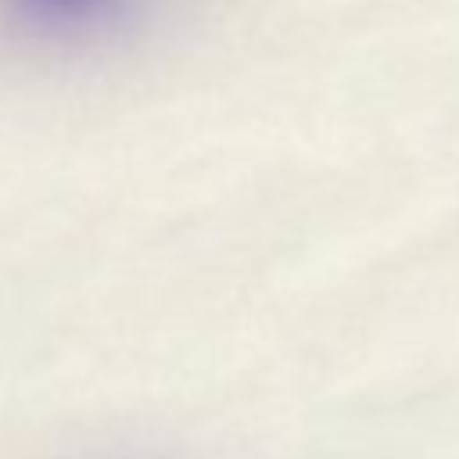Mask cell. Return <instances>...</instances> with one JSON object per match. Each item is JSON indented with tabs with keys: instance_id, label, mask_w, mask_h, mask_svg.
I'll use <instances>...</instances> for the list:
<instances>
[{
	"instance_id": "cell-1",
	"label": "cell",
	"mask_w": 459,
	"mask_h": 459,
	"mask_svg": "<svg viewBox=\"0 0 459 459\" xmlns=\"http://www.w3.org/2000/svg\"><path fill=\"white\" fill-rule=\"evenodd\" d=\"M136 0H0V22L32 43H86L115 29Z\"/></svg>"
}]
</instances>
